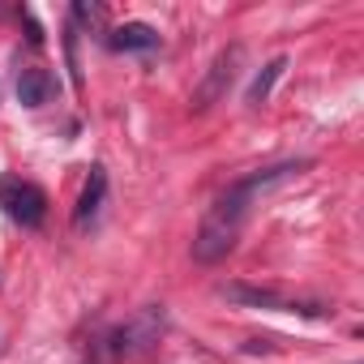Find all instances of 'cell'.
I'll return each mask as SVG.
<instances>
[{
    "mask_svg": "<svg viewBox=\"0 0 364 364\" xmlns=\"http://www.w3.org/2000/svg\"><path fill=\"white\" fill-rule=\"evenodd\" d=\"M309 167V159H296V163H279V167H266V171H253V176H245L240 185H232L228 193H219L215 198V206L202 215V223H198V236H193V257L198 262H219V257H228L232 249H236V240H240V232H245V223H249V215H253V202L266 193V189H274V185H283V180H291V176H300Z\"/></svg>",
    "mask_w": 364,
    "mask_h": 364,
    "instance_id": "1",
    "label": "cell"
},
{
    "mask_svg": "<svg viewBox=\"0 0 364 364\" xmlns=\"http://www.w3.org/2000/svg\"><path fill=\"white\" fill-rule=\"evenodd\" d=\"M163 330H167V309L163 304H146V309H137L129 321H120L103 338V351L112 360H141L146 351H154V343L163 338Z\"/></svg>",
    "mask_w": 364,
    "mask_h": 364,
    "instance_id": "2",
    "label": "cell"
},
{
    "mask_svg": "<svg viewBox=\"0 0 364 364\" xmlns=\"http://www.w3.org/2000/svg\"><path fill=\"white\" fill-rule=\"evenodd\" d=\"M240 60H245V48L240 43H232V48H223L215 60H210V69H206V77L198 82V90H193V99H189V107L193 112H210L228 90H232V82H236V73H240Z\"/></svg>",
    "mask_w": 364,
    "mask_h": 364,
    "instance_id": "3",
    "label": "cell"
},
{
    "mask_svg": "<svg viewBox=\"0 0 364 364\" xmlns=\"http://www.w3.org/2000/svg\"><path fill=\"white\" fill-rule=\"evenodd\" d=\"M0 206L22 228H39L48 219V193L39 185H31V180H14V176L0 180Z\"/></svg>",
    "mask_w": 364,
    "mask_h": 364,
    "instance_id": "4",
    "label": "cell"
},
{
    "mask_svg": "<svg viewBox=\"0 0 364 364\" xmlns=\"http://www.w3.org/2000/svg\"><path fill=\"white\" fill-rule=\"evenodd\" d=\"M103 198H107V171L95 163L90 176H86V189H82V198H77V210H73V228H77V232H86V228L99 219Z\"/></svg>",
    "mask_w": 364,
    "mask_h": 364,
    "instance_id": "5",
    "label": "cell"
},
{
    "mask_svg": "<svg viewBox=\"0 0 364 364\" xmlns=\"http://www.w3.org/2000/svg\"><path fill=\"white\" fill-rule=\"evenodd\" d=\"M52 95H56V77L43 65L18 69V103L22 107H43V103H52Z\"/></svg>",
    "mask_w": 364,
    "mask_h": 364,
    "instance_id": "6",
    "label": "cell"
},
{
    "mask_svg": "<svg viewBox=\"0 0 364 364\" xmlns=\"http://www.w3.org/2000/svg\"><path fill=\"white\" fill-rule=\"evenodd\" d=\"M219 296L240 309H283V296L274 287H253V283H223Z\"/></svg>",
    "mask_w": 364,
    "mask_h": 364,
    "instance_id": "7",
    "label": "cell"
},
{
    "mask_svg": "<svg viewBox=\"0 0 364 364\" xmlns=\"http://www.w3.org/2000/svg\"><path fill=\"white\" fill-rule=\"evenodd\" d=\"M107 43L116 52H154L159 48V31L150 22H124V26H116L107 35Z\"/></svg>",
    "mask_w": 364,
    "mask_h": 364,
    "instance_id": "8",
    "label": "cell"
},
{
    "mask_svg": "<svg viewBox=\"0 0 364 364\" xmlns=\"http://www.w3.org/2000/svg\"><path fill=\"white\" fill-rule=\"evenodd\" d=\"M283 69H287V56H274V60L253 77V86H249V107H262V103L270 99V90H274V82L283 77Z\"/></svg>",
    "mask_w": 364,
    "mask_h": 364,
    "instance_id": "9",
    "label": "cell"
},
{
    "mask_svg": "<svg viewBox=\"0 0 364 364\" xmlns=\"http://www.w3.org/2000/svg\"><path fill=\"white\" fill-rule=\"evenodd\" d=\"M73 22H77V26H103V9L77 0V5H73Z\"/></svg>",
    "mask_w": 364,
    "mask_h": 364,
    "instance_id": "10",
    "label": "cell"
},
{
    "mask_svg": "<svg viewBox=\"0 0 364 364\" xmlns=\"http://www.w3.org/2000/svg\"><path fill=\"white\" fill-rule=\"evenodd\" d=\"M26 39H31V48H39V43H43V26H39L31 14H26Z\"/></svg>",
    "mask_w": 364,
    "mask_h": 364,
    "instance_id": "11",
    "label": "cell"
},
{
    "mask_svg": "<svg viewBox=\"0 0 364 364\" xmlns=\"http://www.w3.org/2000/svg\"><path fill=\"white\" fill-rule=\"evenodd\" d=\"M245 351H274L270 338H245Z\"/></svg>",
    "mask_w": 364,
    "mask_h": 364,
    "instance_id": "12",
    "label": "cell"
}]
</instances>
